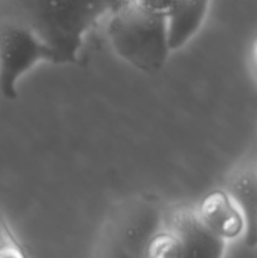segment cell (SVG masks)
Masks as SVG:
<instances>
[{
  "label": "cell",
  "mask_w": 257,
  "mask_h": 258,
  "mask_svg": "<svg viewBox=\"0 0 257 258\" xmlns=\"http://www.w3.org/2000/svg\"><path fill=\"white\" fill-rule=\"evenodd\" d=\"M128 0H0V24L18 25L37 35L52 63L80 60L88 33Z\"/></svg>",
  "instance_id": "cell-1"
},
{
  "label": "cell",
  "mask_w": 257,
  "mask_h": 258,
  "mask_svg": "<svg viewBox=\"0 0 257 258\" xmlns=\"http://www.w3.org/2000/svg\"><path fill=\"white\" fill-rule=\"evenodd\" d=\"M196 209L207 228L226 243L244 237L246 222L224 188L207 193Z\"/></svg>",
  "instance_id": "cell-6"
},
{
  "label": "cell",
  "mask_w": 257,
  "mask_h": 258,
  "mask_svg": "<svg viewBox=\"0 0 257 258\" xmlns=\"http://www.w3.org/2000/svg\"><path fill=\"white\" fill-rule=\"evenodd\" d=\"M249 68H251L253 78L257 81V38L254 39L251 50H249Z\"/></svg>",
  "instance_id": "cell-11"
},
{
  "label": "cell",
  "mask_w": 257,
  "mask_h": 258,
  "mask_svg": "<svg viewBox=\"0 0 257 258\" xmlns=\"http://www.w3.org/2000/svg\"><path fill=\"white\" fill-rule=\"evenodd\" d=\"M224 189L246 222L244 243L257 247V161H246L232 170Z\"/></svg>",
  "instance_id": "cell-7"
},
{
  "label": "cell",
  "mask_w": 257,
  "mask_h": 258,
  "mask_svg": "<svg viewBox=\"0 0 257 258\" xmlns=\"http://www.w3.org/2000/svg\"><path fill=\"white\" fill-rule=\"evenodd\" d=\"M0 258H27L7 219L0 213Z\"/></svg>",
  "instance_id": "cell-9"
},
{
  "label": "cell",
  "mask_w": 257,
  "mask_h": 258,
  "mask_svg": "<svg viewBox=\"0 0 257 258\" xmlns=\"http://www.w3.org/2000/svg\"><path fill=\"white\" fill-rule=\"evenodd\" d=\"M166 209L149 198L134 201L118 216L113 242L140 258L148 242L163 229Z\"/></svg>",
  "instance_id": "cell-5"
},
{
  "label": "cell",
  "mask_w": 257,
  "mask_h": 258,
  "mask_svg": "<svg viewBox=\"0 0 257 258\" xmlns=\"http://www.w3.org/2000/svg\"><path fill=\"white\" fill-rule=\"evenodd\" d=\"M106 35L117 57L148 75L160 72L171 53L166 18L149 14L133 0L107 18Z\"/></svg>",
  "instance_id": "cell-2"
},
{
  "label": "cell",
  "mask_w": 257,
  "mask_h": 258,
  "mask_svg": "<svg viewBox=\"0 0 257 258\" xmlns=\"http://www.w3.org/2000/svg\"><path fill=\"white\" fill-rule=\"evenodd\" d=\"M211 0H185L168 18V37L171 52L185 47L199 32L208 14Z\"/></svg>",
  "instance_id": "cell-8"
},
{
  "label": "cell",
  "mask_w": 257,
  "mask_h": 258,
  "mask_svg": "<svg viewBox=\"0 0 257 258\" xmlns=\"http://www.w3.org/2000/svg\"><path fill=\"white\" fill-rule=\"evenodd\" d=\"M146 13L168 19L185 0H133Z\"/></svg>",
  "instance_id": "cell-10"
},
{
  "label": "cell",
  "mask_w": 257,
  "mask_h": 258,
  "mask_svg": "<svg viewBox=\"0 0 257 258\" xmlns=\"http://www.w3.org/2000/svg\"><path fill=\"white\" fill-rule=\"evenodd\" d=\"M165 224L175 234L176 258H224L228 243L207 228L193 207L166 209Z\"/></svg>",
  "instance_id": "cell-4"
},
{
  "label": "cell",
  "mask_w": 257,
  "mask_h": 258,
  "mask_svg": "<svg viewBox=\"0 0 257 258\" xmlns=\"http://www.w3.org/2000/svg\"><path fill=\"white\" fill-rule=\"evenodd\" d=\"M40 62L52 63L49 49L28 29L0 24V95L7 100L18 97L22 77Z\"/></svg>",
  "instance_id": "cell-3"
}]
</instances>
